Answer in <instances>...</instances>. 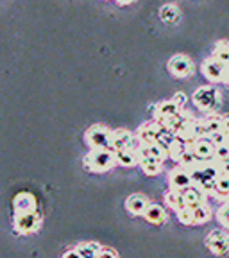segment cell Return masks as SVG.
I'll return each instance as SVG.
<instances>
[{"label": "cell", "instance_id": "7", "mask_svg": "<svg viewBox=\"0 0 229 258\" xmlns=\"http://www.w3.org/2000/svg\"><path fill=\"white\" fill-rule=\"evenodd\" d=\"M169 70L176 77H188L193 72V63L190 61V57L177 54L169 61Z\"/></svg>", "mask_w": 229, "mask_h": 258}, {"label": "cell", "instance_id": "21", "mask_svg": "<svg viewBox=\"0 0 229 258\" xmlns=\"http://www.w3.org/2000/svg\"><path fill=\"white\" fill-rule=\"evenodd\" d=\"M186 142H183L181 138H172V140L167 144V149H169V158H172V160H177L179 161V158L183 156V153L186 151Z\"/></svg>", "mask_w": 229, "mask_h": 258}, {"label": "cell", "instance_id": "2", "mask_svg": "<svg viewBox=\"0 0 229 258\" xmlns=\"http://www.w3.org/2000/svg\"><path fill=\"white\" fill-rule=\"evenodd\" d=\"M111 131L104 125H93L86 131V142L92 149H111Z\"/></svg>", "mask_w": 229, "mask_h": 258}, {"label": "cell", "instance_id": "41", "mask_svg": "<svg viewBox=\"0 0 229 258\" xmlns=\"http://www.w3.org/2000/svg\"><path fill=\"white\" fill-rule=\"evenodd\" d=\"M224 79L227 81V85H229V67L225 69V76H224Z\"/></svg>", "mask_w": 229, "mask_h": 258}, {"label": "cell", "instance_id": "27", "mask_svg": "<svg viewBox=\"0 0 229 258\" xmlns=\"http://www.w3.org/2000/svg\"><path fill=\"white\" fill-rule=\"evenodd\" d=\"M179 161H181V165L186 167V169H192V167H195V165H201V160L197 158V154L193 153L192 147H186V151L183 153V156L179 158Z\"/></svg>", "mask_w": 229, "mask_h": 258}, {"label": "cell", "instance_id": "18", "mask_svg": "<svg viewBox=\"0 0 229 258\" xmlns=\"http://www.w3.org/2000/svg\"><path fill=\"white\" fill-rule=\"evenodd\" d=\"M143 217L149 222H152V224H161V222L167 221L165 210L161 208L160 205H149V208H147V212L143 214Z\"/></svg>", "mask_w": 229, "mask_h": 258}, {"label": "cell", "instance_id": "15", "mask_svg": "<svg viewBox=\"0 0 229 258\" xmlns=\"http://www.w3.org/2000/svg\"><path fill=\"white\" fill-rule=\"evenodd\" d=\"M183 201H185L186 208L193 210L197 208V206L204 205V194L201 192V188H197V186H190V188L183 190Z\"/></svg>", "mask_w": 229, "mask_h": 258}, {"label": "cell", "instance_id": "22", "mask_svg": "<svg viewBox=\"0 0 229 258\" xmlns=\"http://www.w3.org/2000/svg\"><path fill=\"white\" fill-rule=\"evenodd\" d=\"M165 203H167V206H170V208L176 210V212L186 208L185 201H183V194L177 192V190H170V192L165 194Z\"/></svg>", "mask_w": 229, "mask_h": 258}, {"label": "cell", "instance_id": "26", "mask_svg": "<svg viewBox=\"0 0 229 258\" xmlns=\"http://www.w3.org/2000/svg\"><path fill=\"white\" fill-rule=\"evenodd\" d=\"M77 251L83 258H97L101 253V247L97 246L95 242H85V244H79Z\"/></svg>", "mask_w": 229, "mask_h": 258}, {"label": "cell", "instance_id": "37", "mask_svg": "<svg viewBox=\"0 0 229 258\" xmlns=\"http://www.w3.org/2000/svg\"><path fill=\"white\" fill-rule=\"evenodd\" d=\"M172 101H176V104L179 106V108H181V106L185 104V101H186L185 93H176V95H174V99H172Z\"/></svg>", "mask_w": 229, "mask_h": 258}, {"label": "cell", "instance_id": "17", "mask_svg": "<svg viewBox=\"0 0 229 258\" xmlns=\"http://www.w3.org/2000/svg\"><path fill=\"white\" fill-rule=\"evenodd\" d=\"M117 156V161L124 167H133L140 161V154H138L136 149H124V151H117L115 153Z\"/></svg>", "mask_w": 229, "mask_h": 258}, {"label": "cell", "instance_id": "34", "mask_svg": "<svg viewBox=\"0 0 229 258\" xmlns=\"http://www.w3.org/2000/svg\"><path fill=\"white\" fill-rule=\"evenodd\" d=\"M209 137H211V142H213L215 145H220V144H224V142H227V137H225L224 131H218V133L209 135Z\"/></svg>", "mask_w": 229, "mask_h": 258}, {"label": "cell", "instance_id": "13", "mask_svg": "<svg viewBox=\"0 0 229 258\" xmlns=\"http://www.w3.org/2000/svg\"><path fill=\"white\" fill-rule=\"evenodd\" d=\"M125 208L133 215H143L147 212V208H149V199L141 196V194H133L125 201Z\"/></svg>", "mask_w": 229, "mask_h": 258}, {"label": "cell", "instance_id": "3", "mask_svg": "<svg viewBox=\"0 0 229 258\" xmlns=\"http://www.w3.org/2000/svg\"><path fill=\"white\" fill-rule=\"evenodd\" d=\"M193 102L202 111H213L220 104V93L215 88H201L193 93Z\"/></svg>", "mask_w": 229, "mask_h": 258}, {"label": "cell", "instance_id": "12", "mask_svg": "<svg viewBox=\"0 0 229 258\" xmlns=\"http://www.w3.org/2000/svg\"><path fill=\"white\" fill-rule=\"evenodd\" d=\"M111 149L117 153V151L124 149H134L133 147V135L125 131V129H118L111 135Z\"/></svg>", "mask_w": 229, "mask_h": 258}, {"label": "cell", "instance_id": "5", "mask_svg": "<svg viewBox=\"0 0 229 258\" xmlns=\"http://www.w3.org/2000/svg\"><path fill=\"white\" fill-rule=\"evenodd\" d=\"M169 183H170V188L177 190V192H183V190L190 188L193 186L192 181V174H190V169L186 167H176L174 170H170L169 174Z\"/></svg>", "mask_w": 229, "mask_h": 258}, {"label": "cell", "instance_id": "25", "mask_svg": "<svg viewBox=\"0 0 229 258\" xmlns=\"http://www.w3.org/2000/svg\"><path fill=\"white\" fill-rule=\"evenodd\" d=\"M160 16H161V20L165 22V24H176V22L179 20V9H177L176 6H172V4H167V6H163V8H161Z\"/></svg>", "mask_w": 229, "mask_h": 258}, {"label": "cell", "instance_id": "36", "mask_svg": "<svg viewBox=\"0 0 229 258\" xmlns=\"http://www.w3.org/2000/svg\"><path fill=\"white\" fill-rule=\"evenodd\" d=\"M99 258H118L117 253L111 249H101V253H99Z\"/></svg>", "mask_w": 229, "mask_h": 258}, {"label": "cell", "instance_id": "11", "mask_svg": "<svg viewBox=\"0 0 229 258\" xmlns=\"http://www.w3.org/2000/svg\"><path fill=\"white\" fill-rule=\"evenodd\" d=\"M225 69H227V67H225L224 63H220V61H217L215 57H209V59H206L204 64H202V72H204V76L208 77L209 81L224 79Z\"/></svg>", "mask_w": 229, "mask_h": 258}, {"label": "cell", "instance_id": "8", "mask_svg": "<svg viewBox=\"0 0 229 258\" xmlns=\"http://www.w3.org/2000/svg\"><path fill=\"white\" fill-rule=\"evenodd\" d=\"M163 133H165L163 125L160 122H152V124L141 125L140 131H138V137H140L141 145H147V144H152V142H158Z\"/></svg>", "mask_w": 229, "mask_h": 258}, {"label": "cell", "instance_id": "1", "mask_svg": "<svg viewBox=\"0 0 229 258\" xmlns=\"http://www.w3.org/2000/svg\"><path fill=\"white\" fill-rule=\"evenodd\" d=\"M117 161L115 153L109 149H93L88 156H85V167L92 172H106Z\"/></svg>", "mask_w": 229, "mask_h": 258}, {"label": "cell", "instance_id": "39", "mask_svg": "<svg viewBox=\"0 0 229 258\" xmlns=\"http://www.w3.org/2000/svg\"><path fill=\"white\" fill-rule=\"evenodd\" d=\"M222 120H224V133H229V115L222 117Z\"/></svg>", "mask_w": 229, "mask_h": 258}, {"label": "cell", "instance_id": "6", "mask_svg": "<svg viewBox=\"0 0 229 258\" xmlns=\"http://www.w3.org/2000/svg\"><path fill=\"white\" fill-rule=\"evenodd\" d=\"M38 226H40V217H38L36 212H31V214H16L15 228L18 233L29 235L32 231H36Z\"/></svg>", "mask_w": 229, "mask_h": 258}, {"label": "cell", "instance_id": "20", "mask_svg": "<svg viewBox=\"0 0 229 258\" xmlns=\"http://www.w3.org/2000/svg\"><path fill=\"white\" fill-rule=\"evenodd\" d=\"M186 118H190V117H183L181 113H177V115H172V117L160 118L158 122H160V124L163 125V129H165V131H174V133H176L177 129H179L183 124H185Z\"/></svg>", "mask_w": 229, "mask_h": 258}, {"label": "cell", "instance_id": "10", "mask_svg": "<svg viewBox=\"0 0 229 258\" xmlns=\"http://www.w3.org/2000/svg\"><path fill=\"white\" fill-rule=\"evenodd\" d=\"M13 206H15V214H31V212H36V199L32 194L20 192L13 201Z\"/></svg>", "mask_w": 229, "mask_h": 258}, {"label": "cell", "instance_id": "16", "mask_svg": "<svg viewBox=\"0 0 229 258\" xmlns=\"http://www.w3.org/2000/svg\"><path fill=\"white\" fill-rule=\"evenodd\" d=\"M138 154H149V156H154L158 160H167L169 158V149H167V144H163L161 140L152 142V144L141 145V151Z\"/></svg>", "mask_w": 229, "mask_h": 258}, {"label": "cell", "instance_id": "31", "mask_svg": "<svg viewBox=\"0 0 229 258\" xmlns=\"http://www.w3.org/2000/svg\"><path fill=\"white\" fill-rule=\"evenodd\" d=\"M215 161H224L229 160V142H224L220 145H215Z\"/></svg>", "mask_w": 229, "mask_h": 258}, {"label": "cell", "instance_id": "30", "mask_svg": "<svg viewBox=\"0 0 229 258\" xmlns=\"http://www.w3.org/2000/svg\"><path fill=\"white\" fill-rule=\"evenodd\" d=\"M217 221L229 230V201L222 203V206L217 210Z\"/></svg>", "mask_w": 229, "mask_h": 258}, {"label": "cell", "instance_id": "14", "mask_svg": "<svg viewBox=\"0 0 229 258\" xmlns=\"http://www.w3.org/2000/svg\"><path fill=\"white\" fill-rule=\"evenodd\" d=\"M140 167L147 176H156V174L161 172L163 169V161L158 160L154 156H149V154H140Z\"/></svg>", "mask_w": 229, "mask_h": 258}, {"label": "cell", "instance_id": "23", "mask_svg": "<svg viewBox=\"0 0 229 258\" xmlns=\"http://www.w3.org/2000/svg\"><path fill=\"white\" fill-rule=\"evenodd\" d=\"M156 113H158V115H156L158 120H160V118L172 117V115H177V113H179V106L176 104V101H165V102H161V104L158 106Z\"/></svg>", "mask_w": 229, "mask_h": 258}, {"label": "cell", "instance_id": "38", "mask_svg": "<svg viewBox=\"0 0 229 258\" xmlns=\"http://www.w3.org/2000/svg\"><path fill=\"white\" fill-rule=\"evenodd\" d=\"M63 258H83V256H81L77 249H70V251H66V253L63 254Z\"/></svg>", "mask_w": 229, "mask_h": 258}, {"label": "cell", "instance_id": "19", "mask_svg": "<svg viewBox=\"0 0 229 258\" xmlns=\"http://www.w3.org/2000/svg\"><path fill=\"white\" fill-rule=\"evenodd\" d=\"M213 198L217 201H229V177L220 176L215 181V192H213Z\"/></svg>", "mask_w": 229, "mask_h": 258}, {"label": "cell", "instance_id": "28", "mask_svg": "<svg viewBox=\"0 0 229 258\" xmlns=\"http://www.w3.org/2000/svg\"><path fill=\"white\" fill-rule=\"evenodd\" d=\"M213 57L217 61H220V63H224L225 67H229V43H225V41L218 43L213 52Z\"/></svg>", "mask_w": 229, "mask_h": 258}, {"label": "cell", "instance_id": "35", "mask_svg": "<svg viewBox=\"0 0 229 258\" xmlns=\"http://www.w3.org/2000/svg\"><path fill=\"white\" fill-rule=\"evenodd\" d=\"M217 163H218V169H220V176L229 177V160L217 161Z\"/></svg>", "mask_w": 229, "mask_h": 258}, {"label": "cell", "instance_id": "4", "mask_svg": "<svg viewBox=\"0 0 229 258\" xmlns=\"http://www.w3.org/2000/svg\"><path fill=\"white\" fill-rule=\"evenodd\" d=\"M206 247L213 254L220 256L229 251V233L224 230H215L206 237Z\"/></svg>", "mask_w": 229, "mask_h": 258}, {"label": "cell", "instance_id": "32", "mask_svg": "<svg viewBox=\"0 0 229 258\" xmlns=\"http://www.w3.org/2000/svg\"><path fill=\"white\" fill-rule=\"evenodd\" d=\"M193 135L195 138H204V137H209L208 133V127H206V122H199V120H193Z\"/></svg>", "mask_w": 229, "mask_h": 258}, {"label": "cell", "instance_id": "29", "mask_svg": "<svg viewBox=\"0 0 229 258\" xmlns=\"http://www.w3.org/2000/svg\"><path fill=\"white\" fill-rule=\"evenodd\" d=\"M206 122V127H208V133L213 135V133H218V131H224V120H222V117H217V115H213V117H209Z\"/></svg>", "mask_w": 229, "mask_h": 258}, {"label": "cell", "instance_id": "9", "mask_svg": "<svg viewBox=\"0 0 229 258\" xmlns=\"http://www.w3.org/2000/svg\"><path fill=\"white\" fill-rule=\"evenodd\" d=\"M192 149H193V153L197 154V158L201 160V163H204V161H209L211 158H213L215 144L209 140L208 137L195 138V140H193V144H192Z\"/></svg>", "mask_w": 229, "mask_h": 258}, {"label": "cell", "instance_id": "43", "mask_svg": "<svg viewBox=\"0 0 229 258\" xmlns=\"http://www.w3.org/2000/svg\"><path fill=\"white\" fill-rule=\"evenodd\" d=\"M97 258H99V256H97Z\"/></svg>", "mask_w": 229, "mask_h": 258}, {"label": "cell", "instance_id": "40", "mask_svg": "<svg viewBox=\"0 0 229 258\" xmlns=\"http://www.w3.org/2000/svg\"><path fill=\"white\" fill-rule=\"evenodd\" d=\"M118 4H122V6H125V4H133L134 0H117Z\"/></svg>", "mask_w": 229, "mask_h": 258}, {"label": "cell", "instance_id": "42", "mask_svg": "<svg viewBox=\"0 0 229 258\" xmlns=\"http://www.w3.org/2000/svg\"><path fill=\"white\" fill-rule=\"evenodd\" d=\"M225 137H227V142H229V133H225Z\"/></svg>", "mask_w": 229, "mask_h": 258}, {"label": "cell", "instance_id": "33", "mask_svg": "<svg viewBox=\"0 0 229 258\" xmlns=\"http://www.w3.org/2000/svg\"><path fill=\"white\" fill-rule=\"evenodd\" d=\"M176 214H177V219H179L183 224H186V226L193 224V214L190 208H183V210H179V212H176Z\"/></svg>", "mask_w": 229, "mask_h": 258}, {"label": "cell", "instance_id": "24", "mask_svg": "<svg viewBox=\"0 0 229 258\" xmlns=\"http://www.w3.org/2000/svg\"><path fill=\"white\" fill-rule=\"evenodd\" d=\"M192 214H193V224H204V222H208L211 219V208L204 203V205L193 208Z\"/></svg>", "mask_w": 229, "mask_h": 258}]
</instances>
